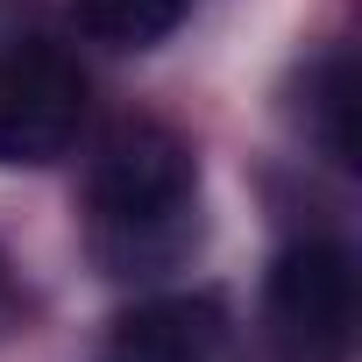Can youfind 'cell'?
Instances as JSON below:
<instances>
[{
  "label": "cell",
  "instance_id": "8992f818",
  "mask_svg": "<svg viewBox=\"0 0 362 362\" xmlns=\"http://www.w3.org/2000/svg\"><path fill=\"white\" fill-rule=\"evenodd\" d=\"M313 114H320V142L334 149V163H355V78H348V57H327L313 71Z\"/></svg>",
  "mask_w": 362,
  "mask_h": 362
},
{
  "label": "cell",
  "instance_id": "6da1fadb",
  "mask_svg": "<svg viewBox=\"0 0 362 362\" xmlns=\"http://www.w3.org/2000/svg\"><path fill=\"white\" fill-rule=\"evenodd\" d=\"M192 214V149L156 121H121L93 156V221L107 263L135 270Z\"/></svg>",
  "mask_w": 362,
  "mask_h": 362
},
{
  "label": "cell",
  "instance_id": "277c9868",
  "mask_svg": "<svg viewBox=\"0 0 362 362\" xmlns=\"http://www.w3.org/2000/svg\"><path fill=\"white\" fill-rule=\"evenodd\" d=\"M228 341V305L214 291H170V298H142L135 313H121L114 348L128 362H214Z\"/></svg>",
  "mask_w": 362,
  "mask_h": 362
},
{
  "label": "cell",
  "instance_id": "7a4b0ae2",
  "mask_svg": "<svg viewBox=\"0 0 362 362\" xmlns=\"http://www.w3.org/2000/svg\"><path fill=\"white\" fill-rule=\"evenodd\" d=\"M355 320V277L334 242H291L270 263V348L277 362H341Z\"/></svg>",
  "mask_w": 362,
  "mask_h": 362
},
{
  "label": "cell",
  "instance_id": "3957f363",
  "mask_svg": "<svg viewBox=\"0 0 362 362\" xmlns=\"http://www.w3.org/2000/svg\"><path fill=\"white\" fill-rule=\"evenodd\" d=\"M86 114V78L50 43L0 50V163H50L71 149Z\"/></svg>",
  "mask_w": 362,
  "mask_h": 362
},
{
  "label": "cell",
  "instance_id": "5b68a950",
  "mask_svg": "<svg viewBox=\"0 0 362 362\" xmlns=\"http://www.w3.org/2000/svg\"><path fill=\"white\" fill-rule=\"evenodd\" d=\"M78 22L93 43H114V50H149L163 43L177 22H185L192 0H71Z\"/></svg>",
  "mask_w": 362,
  "mask_h": 362
}]
</instances>
